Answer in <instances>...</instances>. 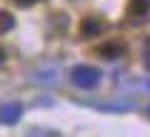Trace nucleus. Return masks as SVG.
I'll return each instance as SVG.
<instances>
[{"label": "nucleus", "mask_w": 150, "mask_h": 137, "mask_svg": "<svg viewBox=\"0 0 150 137\" xmlns=\"http://www.w3.org/2000/svg\"><path fill=\"white\" fill-rule=\"evenodd\" d=\"M150 13V0H128V15L130 18H143Z\"/></svg>", "instance_id": "obj_5"}, {"label": "nucleus", "mask_w": 150, "mask_h": 137, "mask_svg": "<svg viewBox=\"0 0 150 137\" xmlns=\"http://www.w3.org/2000/svg\"><path fill=\"white\" fill-rule=\"evenodd\" d=\"M70 80L78 87H95L100 82V70L93 67V65H75L70 70Z\"/></svg>", "instance_id": "obj_1"}, {"label": "nucleus", "mask_w": 150, "mask_h": 137, "mask_svg": "<svg viewBox=\"0 0 150 137\" xmlns=\"http://www.w3.org/2000/svg\"><path fill=\"white\" fill-rule=\"evenodd\" d=\"M93 53L95 55H100V58H118L120 53H123V42L120 40H108V42H103V45H95L93 48Z\"/></svg>", "instance_id": "obj_2"}, {"label": "nucleus", "mask_w": 150, "mask_h": 137, "mask_svg": "<svg viewBox=\"0 0 150 137\" xmlns=\"http://www.w3.org/2000/svg\"><path fill=\"white\" fill-rule=\"evenodd\" d=\"M13 27V15L8 10H0V32H5Z\"/></svg>", "instance_id": "obj_6"}, {"label": "nucleus", "mask_w": 150, "mask_h": 137, "mask_svg": "<svg viewBox=\"0 0 150 137\" xmlns=\"http://www.w3.org/2000/svg\"><path fill=\"white\" fill-rule=\"evenodd\" d=\"M5 55H8V53H5V48H3V45H0V65L5 63Z\"/></svg>", "instance_id": "obj_7"}, {"label": "nucleus", "mask_w": 150, "mask_h": 137, "mask_svg": "<svg viewBox=\"0 0 150 137\" xmlns=\"http://www.w3.org/2000/svg\"><path fill=\"white\" fill-rule=\"evenodd\" d=\"M148 117H150V107H148Z\"/></svg>", "instance_id": "obj_10"}, {"label": "nucleus", "mask_w": 150, "mask_h": 137, "mask_svg": "<svg viewBox=\"0 0 150 137\" xmlns=\"http://www.w3.org/2000/svg\"><path fill=\"white\" fill-rule=\"evenodd\" d=\"M20 115H23V107L18 102H8V105L0 107V122L3 125H15L20 120Z\"/></svg>", "instance_id": "obj_3"}, {"label": "nucleus", "mask_w": 150, "mask_h": 137, "mask_svg": "<svg viewBox=\"0 0 150 137\" xmlns=\"http://www.w3.org/2000/svg\"><path fill=\"white\" fill-rule=\"evenodd\" d=\"M145 60H148V67H150V53H148V58H145Z\"/></svg>", "instance_id": "obj_9"}, {"label": "nucleus", "mask_w": 150, "mask_h": 137, "mask_svg": "<svg viewBox=\"0 0 150 137\" xmlns=\"http://www.w3.org/2000/svg\"><path fill=\"white\" fill-rule=\"evenodd\" d=\"M18 5H33V3H35V0H15Z\"/></svg>", "instance_id": "obj_8"}, {"label": "nucleus", "mask_w": 150, "mask_h": 137, "mask_svg": "<svg viewBox=\"0 0 150 137\" xmlns=\"http://www.w3.org/2000/svg\"><path fill=\"white\" fill-rule=\"evenodd\" d=\"M100 30H103V20H100V18H95V15L85 18L83 25H80V35L83 37H95Z\"/></svg>", "instance_id": "obj_4"}]
</instances>
